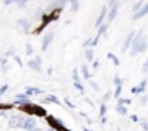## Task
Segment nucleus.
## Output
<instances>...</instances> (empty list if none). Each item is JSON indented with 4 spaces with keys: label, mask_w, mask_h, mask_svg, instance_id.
Here are the masks:
<instances>
[{
    "label": "nucleus",
    "mask_w": 148,
    "mask_h": 131,
    "mask_svg": "<svg viewBox=\"0 0 148 131\" xmlns=\"http://www.w3.org/2000/svg\"><path fill=\"white\" fill-rule=\"evenodd\" d=\"M34 127H35V121L34 119H28L25 122V128L26 130H34Z\"/></svg>",
    "instance_id": "1"
},
{
    "label": "nucleus",
    "mask_w": 148,
    "mask_h": 131,
    "mask_svg": "<svg viewBox=\"0 0 148 131\" xmlns=\"http://www.w3.org/2000/svg\"><path fill=\"white\" fill-rule=\"evenodd\" d=\"M51 38H52V35H51V34H49V35H48L47 38H45V41H44V48H47V44H48V42L51 41Z\"/></svg>",
    "instance_id": "2"
},
{
    "label": "nucleus",
    "mask_w": 148,
    "mask_h": 131,
    "mask_svg": "<svg viewBox=\"0 0 148 131\" xmlns=\"http://www.w3.org/2000/svg\"><path fill=\"white\" fill-rule=\"evenodd\" d=\"M87 58L92 60V51H87Z\"/></svg>",
    "instance_id": "3"
},
{
    "label": "nucleus",
    "mask_w": 148,
    "mask_h": 131,
    "mask_svg": "<svg viewBox=\"0 0 148 131\" xmlns=\"http://www.w3.org/2000/svg\"><path fill=\"white\" fill-rule=\"evenodd\" d=\"M35 131H36V130H35Z\"/></svg>",
    "instance_id": "4"
}]
</instances>
